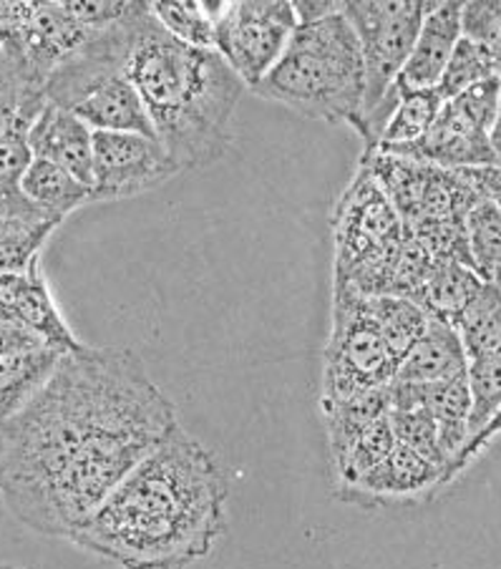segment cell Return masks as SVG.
Here are the masks:
<instances>
[{"label": "cell", "mask_w": 501, "mask_h": 569, "mask_svg": "<svg viewBox=\"0 0 501 569\" xmlns=\"http://www.w3.org/2000/svg\"><path fill=\"white\" fill-rule=\"evenodd\" d=\"M177 426L134 350L81 343L0 423V497L33 532L73 539Z\"/></svg>", "instance_id": "cell-1"}, {"label": "cell", "mask_w": 501, "mask_h": 569, "mask_svg": "<svg viewBox=\"0 0 501 569\" xmlns=\"http://www.w3.org/2000/svg\"><path fill=\"white\" fill-rule=\"evenodd\" d=\"M227 497L220 461L179 423L71 542L124 569H184L224 537Z\"/></svg>", "instance_id": "cell-2"}, {"label": "cell", "mask_w": 501, "mask_h": 569, "mask_svg": "<svg viewBox=\"0 0 501 569\" xmlns=\"http://www.w3.org/2000/svg\"><path fill=\"white\" fill-rule=\"evenodd\" d=\"M127 76L179 172L210 167L227 154L244 83L217 51L169 36L149 3L131 28Z\"/></svg>", "instance_id": "cell-3"}, {"label": "cell", "mask_w": 501, "mask_h": 569, "mask_svg": "<svg viewBox=\"0 0 501 569\" xmlns=\"http://www.w3.org/2000/svg\"><path fill=\"white\" fill-rule=\"evenodd\" d=\"M252 91L308 119L355 129L365 99V63L345 11L298 23L288 51Z\"/></svg>", "instance_id": "cell-4"}, {"label": "cell", "mask_w": 501, "mask_h": 569, "mask_svg": "<svg viewBox=\"0 0 501 569\" xmlns=\"http://www.w3.org/2000/svg\"><path fill=\"white\" fill-rule=\"evenodd\" d=\"M147 3L113 26L91 33L79 49L66 56L46 81V99L71 111L91 131H129L154 137L144 101L127 76L131 28Z\"/></svg>", "instance_id": "cell-5"}, {"label": "cell", "mask_w": 501, "mask_h": 569, "mask_svg": "<svg viewBox=\"0 0 501 569\" xmlns=\"http://www.w3.org/2000/svg\"><path fill=\"white\" fill-rule=\"evenodd\" d=\"M429 0H345L365 63V99L355 131L373 149L395 107V83L431 11Z\"/></svg>", "instance_id": "cell-6"}, {"label": "cell", "mask_w": 501, "mask_h": 569, "mask_svg": "<svg viewBox=\"0 0 501 569\" xmlns=\"http://www.w3.org/2000/svg\"><path fill=\"white\" fill-rule=\"evenodd\" d=\"M401 363L403 356L375 320L371 300L333 288V318L323 350L320 403L348 401L378 388H389L399 376Z\"/></svg>", "instance_id": "cell-7"}, {"label": "cell", "mask_w": 501, "mask_h": 569, "mask_svg": "<svg viewBox=\"0 0 501 569\" xmlns=\"http://www.w3.org/2000/svg\"><path fill=\"white\" fill-rule=\"evenodd\" d=\"M330 232L333 282L348 280L355 270L403 240L401 217L365 161H358L353 179L335 202Z\"/></svg>", "instance_id": "cell-8"}, {"label": "cell", "mask_w": 501, "mask_h": 569, "mask_svg": "<svg viewBox=\"0 0 501 569\" xmlns=\"http://www.w3.org/2000/svg\"><path fill=\"white\" fill-rule=\"evenodd\" d=\"M295 31L298 16L288 0H234L217 16V53L254 89L275 69Z\"/></svg>", "instance_id": "cell-9"}, {"label": "cell", "mask_w": 501, "mask_h": 569, "mask_svg": "<svg viewBox=\"0 0 501 569\" xmlns=\"http://www.w3.org/2000/svg\"><path fill=\"white\" fill-rule=\"evenodd\" d=\"M174 174H179V169L157 137L93 131V202H117V199L147 194L167 184Z\"/></svg>", "instance_id": "cell-10"}, {"label": "cell", "mask_w": 501, "mask_h": 569, "mask_svg": "<svg viewBox=\"0 0 501 569\" xmlns=\"http://www.w3.org/2000/svg\"><path fill=\"white\" fill-rule=\"evenodd\" d=\"M381 149V147H373ZM393 154H403L427 164L451 169V172H467V169L497 167L494 151L489 144V131L464 117L451 101H447L433 119L427 134L409 147L383 149Z\"/></svg>", "instance_id": "cell-11"}, {"label": "cell", "mask_w": 501, "mask_h": 569, "mask_svg": "<svg viewBox=\"0 0 501 569\" xmlns=\"http://www.w3.org/2000/svg\"><path fill=\"white\" fill-rule=\"evenodd\" d=\"M443 487V469L419 451L395 441L393 451L361 481L338 489L335 497L358 507H383L411 501Z\"/></svg>", "instance_id": "cell-12"}, {"label": "cell", "mask_w": 501, "mask_h": 569, "mask_svg": "<svg viewBox=\"0 0 501 569\" xmlns=\"http://www.w3.org/2000/svg\"><path fill=\"white\" fill-rule=\"evenodd\" d=\"M0 320L31 330L66 353L81 346V340L71 333L69 322L63 320L61 310L56 308L51 288L38 262L21 274L0 272Z\"/></svg>", "instance_id": "cell-13"}, {"label": "cell", "mask_w": 501, "mask_h": 569, "mask_svg": "<svg viewBox=\"0 0 501 569\" xmlns=\"http://www.w3.org/2000/svg\"><path fill=\"white\" fill-rule=\"evenodd\" d=\"M419 409L427 411L439 431V443L447 457L449 471L457 463L459 453L469 441V416H471V393L467 373L449 378V381L413 386V383H391V409Z\"/></svg>", "instance_id": "cell-14"}, {"label": "cell", "mask_w": 501, "mask_h": 569, "mask_svg": "<svg viewBox=\"0 0 501 569\" xmlns=\"http://www.w3.org/2000/svg\"><path fill=\"white\" fill-rule=\"evenodd\" d=\"M66 350L21 328L0 350V423L31 401L59 366Z\"/></svg>", "instance_id": "cell-15"}, {"label": "cell", "mask_w": 501, "mask_h": 569, "mask_svg": "<svg viewBox=\"0 0 501 569\" xmlns=\"http://www.w3.org/2000/svg\"><path fill=\"white\" fill-rule=\"evenodd\" d=\"M461 8L459 0H433L431 11L421 23L415 36L413 51L399 76L401 89H437L443 71L451 61L453 51L464 31H461Z\"/></svg>", "instance_id": "cell-16"}, {"label": "cell", "mask_w": 501, "mask_h": 569, "mask_svg": "<svg viewBox=\"0 0 501 569\" xmlns=\"http://www.w3.org/2000/svg\"><path fill=\"white\" fill-rule=\"evenodd\" d=\"M28 149L33 159L51 161L91 187L93 131L76 113L46 103L28 129Z\"/></svg>", "instance_id": "cell-17"}, {"label": "cell", "mask_w": 501, "mask_h": 569, "mask_svg": "<svg viewBox=\"0 0 501 569\" xmlns=\"http://www.w3.org/2000/svg\"><path fill=\"white\" fill-rule=\"evenodd\" d=\"M61 222L23 192L0 197V272L21 274L31 270Z\"/></svg>", "instance_id": "cell-18"}, {"label": "cell", "mask_w": 501, "mask_h": 569, "mask_svg": "<svg viewBox=\"0 0 501 569\" xmlns=\"http://www.w3.org/2000/svg\"><path fill=\"white\" fill-rule=\"evenodd\" d=\"M467 366L469 358L451 322L431 318L423 336L415 340L409 356L403 358L393 383L427 386L449 381V378L464 376Z\"/></svg>", "instance_id": "cell-19"}, {"label": "cell", "mask_w": 501, "mask_h": 569, "mask_svg": "<svg viewBox=\"0 0 501 569\" xmlns=\"http://www.w3.org/2000/svg\"><path fill=\"white\" fill-rule=\"evenodd\" d=\"M481 288H484V280L469 264L433 262L429 278L421 284L413 302L427 310L429 318L451 322L453 326V320L479 296Z\"/></svg>", "instance_id": "cell-20"}, {"label": "cell", "mask_w": 501, "mask_h": 569, "mask_svg": "<svg viewBox=\"0 0 501 569\" xmlns=\"http://www.w3.org/2000/svg\"><path fill=\"white\" fill-rule=\"evenodd\" d=\"M320 411H323L328 431L330 461L338 463L348 451V446H351L368 426L391 413V386L348 398V401L320 403Z\"/></svg>", "instance_id": "cell-21"}, {"label": "cell", "mask_w": 501, "mask_h": 569, "mask_svg": "<svg viewBox=\"0 0 501 569\" xmlns=\"http://www.w3.org/2000/svg\"><path fill=\"white\" fill-rule=\"evenodd\" d=\"M21 192L59 220H66L71 212L93 202L89 184L43 159H31L21 179Z\"/></svg>", "instance_id": "cell-22"}, {"label": "cell", "mask_w": 501, "mask_h": 569, "mask_svg": "<svg viewBox=\"0 0 501 569\" xmlns=\"http://www.w3.org/2000/svg\"><path fill=\"white\" fill-rule=\"evenodd\" d=\"M224 3L210 0H174V3H149L154 21L164 31L192 49L217 51V16Z\"/></svg>", "instance_id": "cell-23"}, {"label": "cell", "mask_w": 501, "mask_h": 569, "mask_svg": "<svg viewBox=\"0 0 501 569\" xmlns=\"http://www.w3.org/2000/svg\"><path fill=\"white\" fill-rule=\"evenodd\" d=\"M443 103L447 101H443L439 89L415 91L401 89L399 83H395V107L375 147L399 149L419 141L433 124V119L439 117Z\"/></svg>", "instance_id": "cell-24"}, {"label": "cell", "mask_w": 501, "mask_h": 569, "mask_svg": "<svg viewBox=\"0 0 501 569\" xmlns=\"http://www.w3.org/2000/svg\"><path fill=\"white\" fill-rule=\"evenodd\" d=\"M453 330L469 360L501 348V290L497 284L484 282L479 296L453 320Z\"/></svg>", "instance_id": "cell-25"}, {"label": "cell", "mask_w": 501, "mask_h": 569, "mask_svg": "<svg viewBox=\"0 0 501 569\" xmlns=\"http://www.w3.org/2000/svg\"><path fill=\"white\" fill-rule=\"evenodd\" d=\"M395 446V433L391 426V416L373 421L368 429L358 436V439L348 446L343 459L333 463L338 489L351 487V483L361 481L365 473H371L378 463H381Z\"/></svg>", "instance_id": "cell-26"}, {"label": "cell", "mask_w": 501, "mask_h": 569, "mask_svg": "<svg viewBox=\"0 0 501 569\" xmlns=\"http://www.w3.org/2000/svg\"><path fill=\"white\" fill-rule=\"evenodd\" d=\"M471 264L484 282L501 284V210L481 197L469 214Z\"/></svg>", "instance_id": "cell-27"}, {"label": "cell", "mask_w": 501, "mask_h": 569, "mask_svg": "<svg viewBox=\"0 0 501 569\" xmlns=\"http://www.w3.org/2000/svg\"><path fill=\"white\" fill-rule=\"evenodd\" d=\"M467 381L471 393L469 416V441L481 433V429L494 419L501 406V348L491 353L477 356L467 366ZM467 441V443H469Z\"/></svg>", "instance_id": "cell-28"}, {"label": "cell", "mask_w": 501, "mask_h": 569, "mask_svg": "<svg viewBox=\"0 0 501 569\" xmlns=\"http://www.w3.org/2000/svg\"><path fill=\"white\" fill-rule=\"evenodd\" d=\"M494 76H499L497 66L484 53V49H479V46L474 41H469V38H461L437 89L443 97V101H451L453 97H459V93H464L467 89L477 87V83L494 79Z\"/></svg>", "instance_id": "cell-29"}, {"label": "cell", "mask_w": 501, "mask_h": 569, "mask_svg": "<svg viewBox=\"0 0 501 569\" xmlns=\"http://www.w3.org/2000/svg\"><path fill=\"white\" fill-rule=\"evenodd\" d=\"M391 426L395 433V441L409 446V449L419 451L421 457H427L429 461L437 463V467L443 469V483H447V471L449 463L447 457H443L441 443H439V431L437 423H433L431 416L419 409H391Z\"/></svg>", "instance_id": "cell-30"}, {"label": "cell", "mask_w": 501, "mask_h": 569, "mask_svg": "<svg viewBox=\"0 0 501 569\" xmlns=\"http://www.w3.org/2000/svg\"><path fill=\"white\" fill-rule=\"evenodd\" d=\"M464 38L484 49L501 76V0H469L461 8Z\"/></svg>", "instance_id": "cell-31"}, {"label": "cell", "mask_w": 501, "mask_h": 569, "mask_svg": "<svg viewBox=\"0 0 501 569\" xmlns=\"http://www.w3.org/2000/svg\"><path fill=\"white\" fill-rule=\"evenodd\" d=\"M451 103L464 113V117L474 121V124L491 131L499 113V103H501V79L494 76V79L481 81L477 87L459 93V97H453Z\"/></svg>", "instance_id": "cell-32"}, {"label": "cell", "mask_w": 501, "mask_h": 569, "mask_svg": "<svg viewBox=\"0 0 501 569\" xmlns=\"http://www.w3.org/2000/svg\"><path fill=\"white\" fill-rule=\"evenodd\" d=\"M497 436H501V406L497 409V413H494V419H491L484 429H481V433L479 436H474V439H471L467 446H464V451L459 453V459H457V463H453L451 467V473H449V483L459 477L461 471H464L471 461H474L481 451L487 449V446L497 439Z\"/></svg>", "instance_id": "cell-33"}, {"label": "cell", "mask_w": 501, "mask_h": 569, "mask_svg": "<svg viewBox=\"0 0 501 569\" xmlns=\"http://www.w3.org/2000/svg\"><path fill=\"white\" fill-rule=\"evenodd\" d=\"M474 187L479 189V194L489 199L491 204L501 210V167H481V169H467L464 172Z\"/></svg>", "instance_id": "cell-34"}, {"label": "cell", "mask_w": 501, "mask_h": 569, "mask_svg": "<svg viewBox=\"0 0 501 569\" xmlns=\"http://www.w3.org/2000/svg\"><path fill=\"white\" fill-rule=\"evenodd\" d=\"M292 8H295L298 23H313L343 11V3H338V0H295Z\"/></svg>", "instance_id": "cell-35"}, {"label": "cell", "mask_w": 501, "mask_h": 569, "mask_svg": "<svg viewBox=\"0 0 501 569\" xmlns=\"http://www.w3.org/2000/svg\"><path fill=\"white\" fill-rule=\"evenodd\" d=\"M489 144H491V151H494L497 167H501V103H499L494 127H491V131H489Z\"/></svg>", "instance_id": "cell-36"}, {"label": "cell", "mask_w": 501, "mask_h": 569, "mask_svg": "<svg viewBox=\"0 0 501 569\" xmlns=\"http://www.w3.org/2000/svg\"><path fill=\"white\" fill-rule=\"evenodd\" d=\"M0 569H18V567H11V565H0Z\"/></svg>", "instance_id": "cell-37"}, {"label": "cell", "mask_w": 501, "mask_h": 569, "mask_svg": "<svg viewBox=\"0 0 501 569\" xmlns=\"http://www.w3.org/2000/svg\"><path fill=\"white\" fill-rule=\"evenodd\" d=\"M497 288H499V290H501V284H497Z\"/></svg>", "instance_id": "cell-38"}]
</instances>
